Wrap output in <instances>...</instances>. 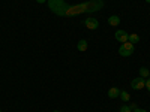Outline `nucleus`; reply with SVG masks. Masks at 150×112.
Here are the masks:
<instances>
[{
  "mask_svg": "<svg viewBox=\"0 0 150 112\" xmlns=\"http://www.w3.org/2000/svg\"><path fill=\"white\" fill-rule=\"evenodd\" d=\"M134 51H135V45H132L131 42H125L119 48V54L122 57H131L134 54Z\"/></svg>",
  "mask_w": 150,
  "mask_h": 112,
  "instance_id": "f03ea898",
  "label": "nucleus"
},
{
  "mask_svg": "<svg viewBox=\"0 0 150 112\" xmlns=\"http://www.w3.org/2000/svg\"><path fill=\"white\" fill-rule=\"evenodd\" d=\"M146 2H147V3H150V0H146Z\"/></svg>",
  "mask_w": 150,
  "mask_h": 112,
  "instance_id": "f3484780",
  "label": "nucleus"
},
{
  "mask_svg": "<svg viewBox=\"0 0 150 112\" xmlns=\"http://www.w3.org/2000/svg\"><path fill=\"white\" fill-rule=\"evenodd\" d=\"M108 24H110V26H112V27L119 26V24H120V17L119 15H111L108 18Z\"/></svg>",
  "mask_w": 150,
  "mask_h": 112,
  "instance_id": "0eeeda50",
  "label": "nucleus"
},
{
  "mask_svg": "<svg viewBox=\"0 0 150 112\" xmlns=\"http://www.w3.org/2000/svg\"><path fill=\"white\" fill-rule=\"evenodd\" d=\"M120 96V90L117 88V87H111V88L108 90V97L110 99H117Z\"/></svg>",
  "mask_w": 150,
  "mask_h": 112,
  "instance_id": "423d86ee",
  "label": "nucleus"
},
{
  "mask_svg": "<svg viewBox=\"0 0 150 112\" xmlns=\"http://www.w3.org/2000/svg\"><path fill=\"white\" fill-rule=\"evenodd\" d=\"M53 112H60V111H53Z\"/></svg>",
  "mask_w": 150,
  "mask_h": 112,
  "instance_id": "6ab92c4d",
  "label": "nucleus"
},
{
  "mask_svg": "<svg viewBox=\"0 0 150 112\" xmlns=\"http://www.w3.org/2000/svg\"><path fill=\"white\" fill-rule=\"evenodd\" d=\"M114 37H116V41H117V42L125 43V42H128L129 34H128L126 32H125V30H117V32L114 33Z\"/></svg>",
  "mask_w": 150,
  "mask_h": 112,
  "instance_id": "39448f33",
  "label": "nucleus"
},
{
  "mask_svg": "<svg viewBox=\"0 0 150 112\" xmlns=\"http://www.w3.org/2000/svg\"><path fill=\"white\" fill-rule=\"evenodd\" d=\"M87 46H89V43H87V41H84V39H81V41L77 43V49H78V51H81V52L87 51Z\"/></svg>",
  "mask_w": 150,
  "mask_h": 112,
  "instance_id": "6e6552de",
  "label": "nucleus"
},
{
  "mask_svg": "<svg viewBox=\"0 0 150 112\" xmlns=\"http://www.w3.org/2000/svg\"><path fill=\"white\" fill-rule=\"evenodd\" d=\"M149 112H150V109H149Z\"/></svg>",
  "mask_w": 150,
  "mask_h": 112,
  "instance_id": "aec40b11",
  "label": "nucleus"
},
{
  "mask_svg": "<svg viewBox=\"0 0 150 112\" xmlns=\"http://www.w3.org/2000/svg\"><path fill=\"white\" fill-rule=\"evenodd\" d=\"M146 87H147V90H149V93H150V78L146 79Z\"/></svg>",
  "mask_w": 150,
  "mask_h": 112,
  "instance_id": "ddd939ff",
  "label": "nucleus"
},
{
  "mask_svg": "<svg viewBox=\"0 0 150 112\" xmlns=\"http://www.w3.org/2000/svg\"><path fill=\"white\" fill-rule=\"evenodd\" d=\"M144 87H146V79L141 78V76H138V78H135V79L131 81V88L132 90H143Z\"/></svg>",
  "mask_w": 150,
  "mask_h": 112,
  "instance_id": "7ed1b4c3",
  "label": "nucleus"
},
{
  "mask_svg": "<svg viewBox=\"0 0 150 112\" xmlns=\"http://www.w3.org/2000/svg\"><path fill=\"white\" fill-rule=\"evenodd\" d=\"M123 102H129L131 100V94L128 91H125V90H120V96H119Z\"/></svg>",
  "mask_w": 150,
  "mask_h": 112,
  "instance_id": "9d476101",
  "label": "nucleus"
},
{
  "mask_svg": "<svg viewBox=\"0 0 150 112\" xmlns=\"http://www.w3.org/2000/svg\"><path fill=\"white\" fill-rule=\"evenodd\" d=\"M120 112H132V109L129 108V105H122V108H120Z\"/></svg>",
  "mask_w": 150,
  "mask_h": 112,
  "instance_id": "f8f14e48",
  "label": "nucleus"
},
{
  "mask_svg": "<svg viewBox=\"0 0 150 112\" xmlns=\"http://www.w3.org/2000/svg\"><path fill=\"white\" fill-rule=\"evenodd\" d=\"M84 26L89 29V30H96L99 27V21L96 18H93V17H87L84 20Z\"/></svg>",
  "mask_w": 150,
  "mask_h": 112,
  "instance_id": "20e7f679",
  "label": "nucleus"
},
{
  "mask_svg": "<svg viewBox=\"0 0 150 112\" xmlns=\"http://www.w3.org/2000/svg\"><path fill=\"white\" fill-rule=\"evenodd\" d=\"M48 8L51 9L53 14L57 17H69V9L71 6L65 2V0H48Z\"/></svg>",
  "mask_w": 150,
  "mask_h": 112,
  "instance_id": "f257e3e1",
  "label": "nucleus"
},
{
  "mask_svg": "<svg viewBox=\"0 0 150 112\" xmlns=\"http://www.w3.org/2000/svg\"><path fill=\"white\" fill-rule=\"evenodd\" d=\"M134 112H147V111H146V109H140V108H137Z\"/></svg>",
  "mask_w": 150,
  "mask_h": 112,
  "instance_id": "4468645a",
  "label": "nucleus"
},
{
  "mask_svg": "<svg viewBox=\"0 0 150 112\" xmlns=\"http://www.w3.org/2000/svg\"><path fill=\"white\" fill-rule=\"evenodd\" d=\"M128 42H131L132 45H137L140 42V36L137 34V33H132V34H129V37H128Z\"/></svg>",
  "mask_w": 150,
  "mask_h": 112,
  "instance_id": "1a4fd4ad",
  "label": "nucleus"
},
{
  "mask_svg": "<svg viewBox=\"0 0 150 112\" xmlns=\"http://www.w3.org/2000/svg\"><path fill=\"white\" fill-rule=\"evenodd\" d=\"M129 108H131L132 111H135V109H137V105H129Z\"/></svg>",
  "mask_w": 150,
  "mask_h": 112,
  "instance_id": "dca6fc26",
  "label": "nucleus"
},
{
  "mask_svg": "<svg viewBox=\"0 0 150 112\" xmlns=\"http://www.w3.org/2000/svg\"><path fill=\"white\" fill-rule=\"evenodd\" d=\"M138 72H140V76H141V78H144V79L149 78V69H147V67H140Z\"/></svg>",
  "mask_w": 150,
  "mask_h": 112,
  "instance_id": "9b49d317",
  "label": "nucleus"
},
{
  "mask_svg": "<svg viewBox=\"0 0 150 112\" xmlns=\"http://www.w3.org/2000/svg\"><path fill=\"white\" fill-rule=\"evenodd\" d=\"M36 2H38V3H39V5H42V3H47V2H48V0H36Z\"/></svg>",
  "mask_w": 150,
  "mask_h": 112,
  "instance_id": "2eb2a0df",
  "label": "nucleus"
},
{
  "mask_svg": "<svg viewBox=\"0 0 150 112\" xmlns=\"http://www.w3.org/2000/svg\"><path fill=\"white\" fill-rule=\"evenodd\" d=\"M0 112H2V111H0Z\"/></svg>",
  "mask_w": 150,
  "mask_h": 112,
  "instance_id": "412c9836",
  "label": "nucleus"
},
{
  "mask_svg": "<svg viewBox=\"0 0 150 112\" xmlns=\"http://www.w3.org/2000/svg\"><path fill=\"white\" fill-rule=\"evenodd\" d=\"M149 78H150V70H149Z\"/></svg>",
  "mask_w": 150,
  "mask_h": 112,
  "instance_id": "a211bd4d",
  "label": "nucleus"
}]
</instances>
